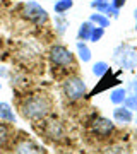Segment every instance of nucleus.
<instances>
[{
  "label": "nucleus",
  "mask_w": 137,
  "mask_h": 154,
  "mask_svg": "<svg viewBox=\"0 0 137 154\" xmlns=\"http://www.w3.org/2000/svg\"><path fill=\"white\" fill-rule=\"evenodd\" d=\"M76 50H77V57H79V60H81L82 63H88V62L93 58V51H91V48L88 46L86 41H77Z\"/></svg>",
  "instance_id": "nucleus-11"
},
{
  "label": "nucleus",
  "mask_w": 137,
  "mask_h": 154,
  "mask_svg": "<svg viewBox=\"0 0 137 154\" xmlns=\"http://www.w3.org/2000/svg\"><path fill=\"white\" fill-rule=\"evenodd\" d=\"M113 122L118 125H129L134 122V111H130L129 108H125L123 105H118L113 110Z\"/></svg>",
  "instance_id": "nucleus-9"
},
{
  "label": "nucleus",
  "mask_w": 137,
  "mask_h": 154,
  "mask_svg": "<svg viewBox=\"0 0 137 154\" xmlns=\"http://www.w3.org/2000/svg\"><path fill=\"white\" fill-rule=\"evenodd\" d=\"M14 154H46L45 149L31 139H19L14 146Z\"/></svg>",
  "instance_id": "nucleus-8"
},
{
  "label": "nucleus",
  "mask_w": 137,
  "mask_h": 154,
  "mask_svg": "<svg viewBox=\"0 0 137 154\" xmlns=\"http://www.w3.org/2000/svg\"><path fill=\"white\" fill-rule=\"evenodd\" d=\"M22 116L31 122H41L51 111V99L46 94H31L21 101L19 106Z\"/></svg>",
  "instance_id": "nucleus-1"
},
{
  "label": "nucleus",
  "mask_w": 137,
  "mask_h": 154,
  "mask_svg": "<svg viewBox=\"0 0 137 154\" xmlns=\"http://www.w3.org/2000/svg\"><path fill=\"white\" fill-rule=\"evenodd\" d=\"M22 17L26 21L33 22L36 26H45L48 22V12L45 7H41L36 0H29L26 4H22V11H21Z\"/></svg>",
  "instance_id": "nucleus-5"
},
{
  "label": "nucleus",
  "mask_w": 137,
  "mask_h": 154,
  "mask_svg": "<svg viewBox=\"0 0 137 154\" xmlns=\"http://www.w3.org/2000/svg\"><path fill=\"white\" fill-rule=\"evenodd\" d=\"M43 134L50 140H62V139L65 137V127L62 125L60 120H57V118H51V120L45 122V127H43Z\"/></svg>",
  "instance_id": "nucleus-7"
},
{
  "label": "nucleus",
  "mask_w": 137,
  "mask_h": 154,
  "mask_svg": "<svg viewBox=\"0 0 137 154\" xmlns=\"http://www.w3.org/2000/svg\"><path fill=\"white\" fill-rule=\"evenodd\" d=\"M127 93H132V94H135L137 96V79H134L132 82H129V86H127Z\"/></svg>",
  "instance_id": "nucleus-24"
},
{
  "label": "nucleus",
  "mask_w": 137,
  "mask_h": 154,
  "mask_svg": "<svg viewBox=\"0 0 137 154\" xmlns=\"http://www.w3.org/2000/svg\"><path fill=\"white\" fill-rule=\"evenodd\" d=\"M50 63L60 70H67L69 67H74V53L64 45H53L48 51Z\"/></svg>",
  "instance_id": "nucleus-4"
},
{
  "label": "nucleus",
  "mask_w": 137,
  "mask_h": 154,
  "mask_svg": "<svg viewBox=\"0 0 137 154\" xmlns=\"http://www.w3.org/2000/svg\"><path fill=\"white\" fill-rule=\"evenodd\" d=\"M103 36H104V29L98 28V26L93 24V29H91V34H89V41H91V43H98Z\"/></svg>",
  "instance_id": "nucleus-19"
},
{
  "label": "nucleus",
  "mask_w": 137,
  "mask_h": 154,
  "mask_svg": "<svg viewBox=\"0 0 137 154\" xmlns=\"http://www.w3.org/2000/svg\"><path fill=\"white\" fill-rule=\"evenodd\" d=\"M89 22H91V24H94V26H98V28L106 29L110 24H111V19H110L108 16L101 14V12H94V14H91V16H89Z\"/></svg>",
  "instance_id": "nucleus-12"
},
{
  "label": "nucleus",
  "mask_w": 137,
  "mask_h": 154,
  "mask_svg": "<svg viewBox=\"0 0 137 154\" xmlns=\"http://www.w3.org/2000/svg\"><path fill=\"white\" fill-rule=\"evenodd\" d=\"M9 75V70H7L5 67H2V69H0V77H7Z\"/></svg>",
  "instance_id": "nucleus-26"
},
{
  "label": "nucleus",
  "mask_w": 137,
  "mask_h": 154,
  "mask_svg": "<svg viewBox=\"0 0 137 154\" xmlns=\"http://www.w3.org/2000/svg\"><path fill=\"white\" fill-rule=\"evenodd\" d=\"M72 5H74V0H55L53 12L57 16H64L69 9H72Z\"/></svg>",
  "instance_id": "nucleus-15"
},
{
  "label": "nucleus",
  "mask_w": 137,
  "mask_h": 154,
  "mask_svg": "<svg viewBox=\"0 0 137 154\" xmlns=\"http://www.w3.org/2000/svg\"><path fill=\"white\" fill-rule=\"evenodd\" d=\"M0 91H2V82H0Z\"/></svg>",
  "instance_id": "nucleus-28"
},
{
  "label": "nucleus",
  "mask_w": 137,
  "mask_h": 154,
  "mask_svg": "<svg viewBox=\"0 0 137 154\" xmlns=\"http://www.w3.org/2000/svg\"><path fill=\"white\" fill-rule=\"evenodd\" d=\"M125 2L127 0H110V4L113 7H117V9H122V7L125 5Z\"/></svg>",
  "instance_id": "nucleus-25"
},
{
  "label": "nucleus",
  "mask_w": 137,
  "mask_h": 154,
  "mask_svg": "<svg viewBox=\"0 0 137 154\" xmlns=\"http://www.w3.org/2000/svg\"><path fill=\"white\" fill-rule=\"evenodd\" d=\"M108 5H110V0H93L91 2V7L96 12H101V14H104V11L108 9Z\"/></svg>",
  "instance_id": "nucleus-20"
},
{
  "label": "nucleus",
  "mask_w": 137,
  "mask_h": 154,
  "mask_svg": "<svg viewBox=\"0 0 137 154\" xmlns=\"http://www.w3.org/2000/svg\"><path fill=\"white\" fill-rule=\"evenodd\" d=\"M108 72H111L110 70V65L106 63V62H103V60H99V62H96L93 65V75H96V77H104Z\"/></svg>",
  "instance_id": "nucleus-17"
},
{
  "label": "nucleus",
  "mask_w": 137,
  "mask_h": 154,
  "mask_svg": "<svg viewBox=\"0 0 137 154\" xmlns=\"http://www.w3.org/2000/svg\"><path fill=\"white\" fill-rule=\"evenodd\" d=\"M127 94H129V93H127L125 88H115L111 93H110V101H111L115 106L123 105V101H125Z\"/></svg>",
  "instance_id": "nucleus-14"
},
{
  "label": "nucleus",
  "mask_w": 137,
  "mask_h": 154,
  "mask_svg": "<svg viewBox=\"0 0 137 154\" xmlns=\"http://www.w3.org/2000/svg\"><path fill=\"white\" fill-rule=\"evenodd\" d=\"M104 16H108L110 19H117V17L120 16V9H117V7H113L111 4H110L108 9L104 11Z\"/></svg>",
  "instance_id": "nucleus-23"
},
{
  "label": "nucleus",
  "mask_w": 137,
  "mask_h": 154,
  "mask_svg": "<svg viewBox=\"0 0 137 154\" xmlns=\"http://www.w3.org/2000/svg\"><path fill=\"white\" fill-rule=\"evenodd\" d=\"M62 93L69 101H81L88 96V86L81 77L70 75L62 82Z\"/></svg>",
  "instance_id": "nucleus-3"
},
{
  "label": "nucleus",
  "mask_w": 137,
  "mask_h": 154,
  "mask_svg": "<svg viewBox=\"0 0 137 154\" xmlns=\"http://www.w3.org/2000/svg\"><path fill=\"white\" fill-rule=\"evenodd\" d=\"M53 22H55V31H57V34H60V36L65 33L67 28H69V24H70L65 19V16H55Z\"/></svg>",
  "instance_id": "nucleus-18"
},
{
  "label": "nucleus",
  "mask_w": 137,
  "mask_h": 154,
  "mask_svg": "<svg viewBox=\"0 0 137 154\" xmlns=\"http://www.w3.org/2000/svg\"><path fill=\"white\" fill-rule=\"evenodd\" d=\"M0 122H5V123H16L17 122V115L14 108L5 101H0Z\"/></svg>",
  "instance_id": "nucleus-10"
},
{
  "label": "nucleus",
  "mask_w": 137,
  "mask_h": 154,
  "mask_svg": "<svg viewBox=\"0 0 137 154\" xmlns=\"http://www.w3.org/2000/svg\"><path fill=\"white\" fill-rule=\"evenodd\" d=\"M11 140H12L11 127L7 125V123H0V149L9 147Z\"/></svg>",
  "instance_id": "nucleus-13"
},
{
  "label": "nucleus",
  "mask_w": 137,
  "mask_h": 154,
  "mask_svg": "<svg viewBox=\"0 0 137 154\" xmlns=\"http://www.w3.org/2000/svg\"><path fill=\"white\" fill-rule=\"evenodd\" d=\"M89 132L98 139H108L115 134V122L106 116H94L89 122Z\"/></svg>",
  "instance_id": "nucleus-6"
},
{
  "label": "nucleus",
  "mask_w": 137,
  "mask_h": 154,
  "mask_svg": "<svg viewBox=\"0 0 137 154\" xmlns=\"http://www.w3.org/2000/svg\"><path fill=\"white\" fill-rule=\"evenodd\" d=\"M134 19H135V29H137V9L134 11Z\"/></svg>",
  "instance_id": "nucleus-27"
},
{
  "label": "nucleus",
  "mask_w": 137,
  "mask_h": 154,
  "mask_svg": "<svg viewBox=\"0 0 137 154\" xmlns=\"http://www.w3.org/2000/svg\"><path fill=\"white\" fill-rule=\"evenodd\" d=\"M111 60L115 62L122 70H134L137 67V50L132 48L130 45L122 43L113 50Z\"/></svg>",
  "instance_id": "nucleus-2"
},
{
  "label": "nucleus",
  "mask_w": 137,
  "mask_h": 154,
  "mask_svg": "<svg viewBox=\"0 0 137 154\" xmlns=\"http://www.w3.org/2000/svg\"><path fill=\"white\" fill-rule=\"evenodd\" d=\"M123 106L129 108L130 111H137V96L135 94H127L125 101H123Z\"/></svg>",
  "instance_id": "nucleus-21"
},
{
  "label": "nucleus",
  "mask_w": 137,
  "mask_h": 154,
  "mask_svg": "<svg viewBox=\"0 0 137 154\" xmlns=\"http://www.w3.org/2000/svg\"><path fill=\"white\" fill-rule=\"evenodd\" d=\"M135 123H137V120H135Z\"/></svg>",
  "instance_id": "nucleus-29"
},
{
  "label": "nucleus",
  "mask_w": 137,
  "mask_h": 154,
  "mask_svg": "<svg viewBox=\"0 0 137 154\" xmlns=\"http://www.w3.org/2000/svg\"><path fill=\"white\" fill-rule=\"evenodd\" d=\"M91 29H93V24L89 21L82 22L81 26H79V29H77V41H89Z\"/></svg>",
  "instance_id": "nucleus-16"
},
{
  "label": "nucleus",
  "mask_w": 137,
  "mask_h": 154,
  "mask_svg": "<svg viewBox=\"0 0 137 154\" xmlns=\"http://www.w3.org/2000/svg\"><path fill=\"white\" fill-rule=\"evenodd\" d=\"M103 154H129V151L122 146H110Z\"/></svg>",
  "instance_id": "nucleus-22"
}]
</instances>
